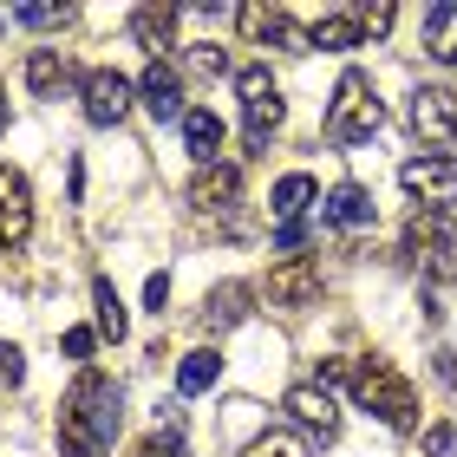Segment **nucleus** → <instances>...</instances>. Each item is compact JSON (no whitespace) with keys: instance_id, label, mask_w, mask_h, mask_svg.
<instances>
[{"instance_id":"nucleus-28","label":"nucleus","mask_w":457,"mask_h":457,"mask_svg":"<svg viewBox=\"0 0 457 457\" xmlns=\"http://www.w3.org/2000/svg\"><path fill=\"white\" fill-rule=\"evenodd\" d=\"M66 360H92V346H98V327H66Z\"/></svg>"},{"instance_id":"nucleus-20","label":"nucleus","mask_w":457,"mask_h":457,"mask_svg":"<svg viewBox=\"0 0 457 457\" xmlns=\"http://www.w3.org/2000/svg\"><path fill=\"white\" fill-rule=\"evenodd\" d=\"M248 301H255V287H242V281L210 287V301H203V327H236L248 314Z\"/></svg>"},{"instance_id":"nucleus-3","label":"nucleus","mask_w":457,"mask_h":457,"mask_svg":"<svg viewBox=\"0 0 457 457\" xmlns=\"http://www.w3.org/2000/svg\"><path fill=\"white\" fill-rule=\"evenodd\" d=\"M379 124H386V105H379V92H372V79L346 72L334 105H327V144H366Z\"/></svg>"},{"instance_id":"nucleus-32","label":"nucleus","mask_w":457,"mask_h":457,"mask_svg":"<svg viewBox=\"0 0 457 457\" xmlns=\"http://www.w3.org/2000/svg\"><path fill=\"white\" fill-rule=\"evenodd\" d=\"M13 20H20V27H59L66 13H59V7H13Z\"/></svg>"},{"instance_id":"nucleus-16","label":"nucleus","mask_w":457,"mask_h":457,"mask_svg":"<svg viewBox=\"0 0 457 457\" xmlns=\"http://www.w3.org/2000/svg\"><path fill=\"white\" fill-rule=\"evenodd\" d=\"M268 203H275V216H281V222H301V216L320 203V190H314V177H307V170H287L275 190H268Z\"/></svg>"},{"instance_id":"nucleus-19","label":"nucleus","mask_w":457,"mask_h":457,"mask_svg":"<svg viewBox=\"0 0 457 457\" xmlns=\"http://www.w3.org/2000/svg\"><path fill=\"white\" fill-rule=\"evenodd\" d=\"M216 379H222V353L196 346V353H183V360H177V392H183V399H196V392H210Z\"/></svg>"},{"instance_id":"nucleus-2","label":"nucleus","mask_w":457,"mask_h":457,"mask_svg":"<svg viewBox=\"0 0 457 457\" xmlns=\"http://www.w3.org/2000/svg\"><path fill=\"white\" fill-rule=\"evenodd\" d=\"M353 399H360L379 425H392V431L419 425V392H411L386 360H360V366H353Z\"/></svg>"},{"instance_id":"nucleus-17","label":"nucleus","mask_w":457,"mask_h":457,"mask_svg":"<svg viewBox=\"0 0 457 457\" xmlns=\"http://www.w3.org/2000/svg\"><path fill=\"white\" fill-rule=\"evenodd\" d=\"M425 53L438 59V66H457V0H438V7L425 13Z\"/></svg>"},{"instance_id":"nucleus-6","label":"nucleus","mask_w":457,"mask_h":457,"mask_svg":"<svg viewBox=\"0 0 457 457\" xmlns=\"http://www.w3.org/2000/svg\"><path fill=\"white\" fill-rule=\"evenodd\" d=\"M79 98H86V118H92V124H118L124 112H131L137 86H131L124 72H112V66H92L86 86H79Z\"/></svg>"},{"instance_id":"nucleus-14","label":"nucleus","mask_w":457,"mask_h":457,"mask_svg":"<svg viewBox=\"0 0 457 457\" xmlns=\"http://www.w3.org/2000/svg\"><path fill=\"white\" fill-rule=\"evenodd\" d=\"M177 20H183V7H137L131 13V39L151 59H163V53L177 46Z\"/></svg>"},{"instance_id":"nucleus-35","label":"nucleus","mask_w":457,"mask_h":457,"mask_svg":"<svg viewBox=\"0 0 457 457\" xmlns=\"http://www.w3.org/2000/svg\"><path fill=\"white\" fill-rule=\"evenodd\" d=\"M275 242H281V248H301V242H307V228H301V222H281V228H275Z\"/></svg>"},{"instance_id":"nucleus-12","label":"nucleus","mask_w":457,"mask_h":457,"mask_svg":"<svg viewBox=\"0 0 457 457\" xmlns=\"http://www.w3.org/2000/svg\"><path fill=\"white\" fill-rule=\"evenodd\" d=\"M137 98H144V112H151L157 124L190 112V105H183V72L170 66V59H151V66H144V79H137Z\"/></svg>"},{"instance_id":"nucleus-25","label":"nucleus","mask_w":457,"mask_h":457,"mask_svg":"<svg viewBox=\"0 0 457 457\" xmlns=\"http://www.w3.org/2000/svg\"><path fill=\"white\" fill-rule=\"evenodd\" d=\"M353 20H360V39H386L399 7H392V0H366V7H353Z\"/></svg>"},{"instance_id":"nucleus-23","label":"nucleus","mask_w":457,"mask_h":457,"mask_svg":"<svg viewBox=\"0 0 457 457\" xmlns=\"http://www.w3.org/2000/svg\"><path fill=\"white\" fill-rule=\"evenodd\" d=\"M314 46L320 53H353V46H360V20H353V13H320L314 20Z\"/></svg>"},{"instance_id":"nucleus-36","label":"nucleus","mask_w":457,"mask_h":457,"mask_svg":"<svg viewBox=\"0 0 457 457\" xmlns=\"http://www.w3.org/2000/svg\"><path fill=\"white\" fill-rule=\"evenodd\" d=\"M0 248H7V242H0Z\"/></svg>"},{"instance_id":"nucleus-5","label":"nucleus","mask_w":457,"mask_h":457,"mask_svg":"<svg viewBox=\"0 0 457 457\" xmlns=\"http://www.w3.org/2000/svg\"><path fill=\"white\" fill-rule=\"evenodd\" d=\"M399 183L419 210H451L457 203V151H425V157L399 163Z\"/></svg>"},{"instance_id":"nucleus-22","label":"nucleus","mask_w":457,"mask_h":457,"mask_svg":"<svg viewBox=\"0 0 457 457\" xmlns=\"http://www.w3.org/2000/svg\"><path fill=\"white\" fill-rule=\"evenodd\" d=\"M92 320H98V340H124V301L105 275L92 281Z\"/></svg>"},{"instance_id":"nucleus-18","label":"nucleus","mask_w":457,"mask_h":457,"mask_svg":"<svg viewBox=\"0 0 457 457\" xmlns=\"http://www.w3.org/2000/svg\"><path fill=\"white\" fill-rule=\"evenodd\" d=\"M320 216L334 222V228H366V222H372V196L360 190V183H340V190H327Z\"/></svg>"},{"instance_id":"nucleus-27","label":"nucleus","mask_w":457,"mask_h":457,"mask_svg":"<svg viewBox=\"0 0 457 457\" xmlns=\"http://www.w3.org/2000/svg\"><path fill=\"white\" fill-rule=\"evenodd\" d=\"M248 457H307V438H295V431H268Z\"/></svg>"},{"instance_id":"nucleus-13","label":"nucleus","mask_w":457,"mask_h":457,"mask_svg":"<svg viewBox=\"0 0 457 457\" xmlns=\"http://www.w3.org/2000/svg\"><path fill=\"white\" fill-rule=\"evenodd\" d=\"M236 196H242V170H236V163H203L196 183H190L196 210H236Z\"/></svg>"},{"instance_id":"nucleus-11","label":"nucleus","mask_w":457,"mask_h":457,"mask_svg":"<svg viewBox=\"0 0 457 457\" xmlns=\"http://www.w3.org/2000/svg\"><path fill=\"white\" fill-rule=\"evenodd\" d=\"M405 255H411V262H445V268H451V255H457L451 216H445V210H419V216L405 222Z\"/></svg>"},{"instance_id":"nucleus-29","label":"nucleus","mask_w":457,"mask_h":457,"mask_svg":"<svg viewBox=\"0 0 457 457\" xmlns=\"http://www.w3.org/2000/svg\"><path fill=\"white\" fill-rule=\"evenodd\" d=\"M20 379H27V360H20L13 340H0V386H20Z\"/></svg>"},{"instance_id":"nucleus-24","label":"nucleus","mask_w":457,"mask_h":457,"mask_svg":"<svg viewBox=\"0 0 457 457\" xmlns=\"http://www.w3.org/2000/svg\"><path fill=\"white\" fill-rule=\"evenodd\" d=\"M236 27L248 39H275V46H281V39H287V13L281 7H236Z\"/></svg>"},{"instance_id":"nucleus-10","label":"nucleus","mask_w":457,"mask_h":457,"mask_svg":"<svg viewBox=\"0 0 457 457\" xmlns=\"http://www.w3.org/2000/svg\"><path fill=\"white\" fill-rule=\"evenodd\" d=\"M27 236H33V190L13 163H0V242L20 248Z\"/></svg>"},{"instance_id":"nucleus-34","label":"nucleus","mask_w":457,"mask_h":457,"mask_svg":"<svg viewBox=\"0 0 457 457\" xmlns=\"http://www.w3.org/2000/svg\"><path fill=\"white\" fill-rule=\"evenodd\" d=\"M431 360H438V379H445V386H457V353H451V346H438Z\"/></svg>"},{"instance_id":"nucleus-26","label":"nucleus","mask_w":457,"mask_h":457,"mask_svg":"<svg viewBox=\"0 0 457 457\" xmlns=\"http://www.w3.org/2000/svg\"><path fill=\"white\" fill-rule=\"evenodd\" d=\"M183 66H190L196 79H222V72H228V53L216 46V39H203V46H190V53H183Z\"/></svg>"},{"instance_id":"nucleus-30","label":"nucleus","mask_w":457,"mask_h":457,"mask_svg":"<svg viewBox=\"0 0 457 457\" xmlns=\"http://www.w3.org/2000/svg\"><path fill=\"white\" fill-rule=\"evenodd\" d=\"M425 451L431 457H457V425H431L425 431Z\"/></svg>"},{"instance_id":"nucleus-8","label":"nucleus","mask_w":457,"mask_h":457,"mask_svg":"<svg viewBox=\"0 0 457 457\" xmlns=\"http://www.w3.org/2000/svg\"><path fill=\"white\" fill-rule=\"evenodd\" d=\"M268 301L275 307H314L320 301V262L287 255L281 268H268Z\"/></svg>"},{"instance_id":"nucleus-9","label":"nucleus","mask_w":457,"mask_h":457,"mask_svg":"<svg viewBox=\"0 0 457 457\" xmlns=\"http://www.w3.org/2000/svg\"><path fill=\"white\" fill-rule=\"evenodd\" d=\"M411 131L431 137V144H451L457 137V92L451 86H419L411 92Z\"/></svg>"},{"instance_id":"nucleus-21","label":"nucleus","mask_w":457,"mask_h":457,"mask_svg":"<svg viewBox=\"0 0 457 457\" xmlns=\"http://www.w3.org/2000/svg\"><path fill=\"white\" fill-rule=\"evenodd\" d=\"M66 79H72V66H66L53 46H39V53L27 59V92H33V98H59V86H66Z\"/></svg>"},{"instance_id":"nucleus-33","label":"nucleus","mask_w":457,"mask_h":457,"mask_svg":"<svg viewBox=\"0 0 457 457\" xmlns=\"http://www.w3.org/2000/svg\"><path fill=\"white\" fill-rule=\"evenodd\" d=\"M144 301H151V314H163V301H170V275H151V281H144Z\"/></svg>"},{"instance_id":"nucleus-4","label":"nucleus","mask_w":457,"mask_h":457,"mask_svg":"<svg viewBox=\"0 0 457 457\" xmlns=\"http://www.w3.org/2000/svg\"><path fill=\"white\" fill-rule=\"evenodd\" d=\"M236 92H242V131H248V151H268V137H275L281 118H287L281 86L268 79V66H242V72H236Z\"/></svg>"},{"instance_id":"nucleus-1","label":"nucleus","mask_w":457,"mask_h":457,"mask_svg":"<svg viewBox=\"0 0 457 457\" xmlns=\"http://www.w3.org/2000/svg\"><path fill=\"white\" fill-rule=\"evenodd\" d=\"M118 405H124V392L105 379V372H86V379L66 392V405H59V451L66 457H98L124 425Z\"/></svg>"},{"instance_id":"nucleus-31","label":"nucleus","mask_w":457,"mask_h":457,"mask_svg":"<svg viewBox=\"0 0 457 457\" xmlns=\"http://www.w3.org/2000/svg\"><path fill=\"white\" fill-rule=\"evenodd\" d=\"M137 457H183V438H177V431H157V438L137 445Z\"/></svg>"},{"instance_id":"nucleus-15","label":"nucleus","mask_w":457,"mask_h":457,"mask_svg":"<svg viewBox=\"0 0 457 457\" xmlns=\"http://www.w3.org/2000/svg\"><path fill=\"white\" fill-rule=\"evenodd\" d=\"M183 144H190L196 163H216L222 157V118L210 105H190V112H183Z\"/></svg>"},{"instance_id":"nucleus-7","label":"nucleus","mask_w":457,"mask_h":457,"mask_svg":"<svg viewBox=\"0 0 457 457\" xmlns=\"http://www.w3.org/2000/svg\"><path fill=\"white\" fill-rule=\"evenodd\" d=\"M281 411H287V419H295L301 431H314L320 445L340 431V405H334V392H327V386H314V379H307V386H287Z\"/></svg>"}]
</instances>
